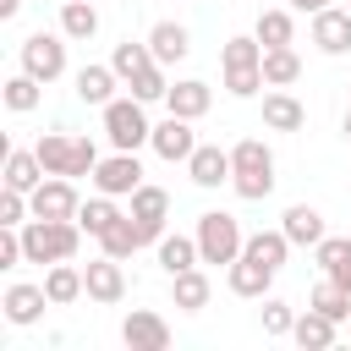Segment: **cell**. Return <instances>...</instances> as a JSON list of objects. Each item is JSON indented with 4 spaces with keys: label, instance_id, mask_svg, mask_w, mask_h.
I'll return each mask as SVG.
<instances>
[{
    "label": "cell",
    "instance_id": "1",
    "mask_svg": "<svg viewBox=\"0 0 351 351\" xmlns=\"http://www.w3.org/2000/svg\"><path fill=\"white\" fill-rule=\"evenodd\" d=\"M230 186H236V197H247V203H263V197L274 192V154H269L263 137H241V143L230 148Z\"/></svg>",
    "mask_w": 351,
    "mask_h": 351
},
{
    "label": "cell",
    "instance_id": "2",
    "mask_svg": "<svg viewBox=\"0 0 351 351\" xmlns=\"http://www.w3.org/2000/svg\"><path fill=\"white\" fill-rule=\"evenodd\" d=\"M82 225L77 219H27L22 225V252H27V263H66V258H77V247H82Z\"/></svg>",
    "mask_w": 351,
    "mask_h": 351
},
{
    "label": "cell",
    "instance_id": "3",
    "mask_svg": "<svg viewBox=\"0 0 351 351\" xmlns=\"http://www.w3.org/2000/svg\"><path fill=\"white\" fill-rule=\"evenodd\" d=\"M197 252H203V263H236L241 258V247H247V236H241V225H236V214H225V208H208V214H197Z\"/></svg>",
    "mask_w": 351,
    "mask_h": 351
},
{
    "label": "cell",
    "instance_id": "4",
    "mask_svg": "<svg viewBox=\"0 0 351 351\" xmlns=\"http://www.w3.org/2000/svg\"><path fill=\"white\" fill-rule=\"evenodd\" d=\"M104 137H110L115 148L137 154V148L154 137V126H148V115H143V99H110V104H104Z\"/></svg>",
    "mask_w": 351,
    "mask_h": 351
},
{
    "label": "cell",
    "instance_id": "5",
    "mask_svg": "<svg viewBox=\"0 0 351 351\" xmlns=\"http://www.w3.org/2000/svg\"><path fill=\"white\" fill-rule=\"evenodd\" d=\"M22 71L38 77V82H55L66 71V33H27L22 38Z\"/></svg>",
    "mask_w": 351,
    "mask_h": 351
},
{
    "label": "cell",
    "instance_id": "6",
    "mask_svg": "<svg viewBox=\"0 0 351 351\" xmlns=\"http://www.w3.org/2000/svg\"><path fill=\"white\" fill-rule=\"evenodd\" d=\"M27 203H33V214H38V219H77V208H82V197H77L71 176H44V181L27 192Z\"/></svg>",
    "mask_w": 351,
    "mask_h": 351
},
{
    "label": "cell",
    "instance_id": "7",
    "mask_svg": "<svg viewBox=\"0 0 351 351\" xmlns=\"http://www.w3.org/2000/svg\"><path fill=\"white\" fill-rule=\"evenodd\" d=\"M93 186H99V192H110V197H132V192L143 186V165H137V154L115 148L110 159H99V170H93Z\"/></svg>",
    "mask_w": 351,
    "mask_h": 351
},
{
    "label": "cell",
    "instance_id": "8",
    "mask_svg": "<svg viewBox=\"0 0 351 351\" xmlns=\"http://www.w3.org/2000/svg\"><path fill=\"white\" fill-rule=\"evenodd\" d=\"M165 214H170V192L143 181V186L132 192V219H137V230H143V247H148V241L159 247V236H165Z\"/></svg>",
    "mask_w": 351,
    "mask_h": 351
},
{
    "label": "cell",
    "instance_id": "9",
    "mask_svg": "<svg viewBox=\"0 0 351 351\" xmlns=\"http://www.w3.org/2000/svg\"><path fill=\"white\" fill-rule=\"evenodd\" d=\"M121 340H126L132 351H165V346H170V324H165L159 313H148V307H132V313L121 318Z\"/></svg>",
    "mask_w": 351,
    "mask_h": 351
},
{
    "label": "cell",
    "instance_id": "10",
    "mask_svg": "<svg viewBox=\"0 0 351 351\" xmlns=\"http://www.w3.org/2000/svg\"><path fill=\"white\" fill-rule=\"evenodd\" d=\"M148 148H154L159 159H170V165H176V159L186 165V159H192V148H197V137H192V121H186V115H165V121L154 126Z\"/></svg>",
    "mask_w": 351,
    "mask_h": 351
},
{
    "label": "cell",
    "instance_id": "11",
    "mask_svg": "<svg viewBox=\"0 0 351 351\" xmlns=\"http://www.w3.org/2000/svg\"><path fill=\"white\" fill-rule=\"evenodd\" d=\"M82 280H88V296H93V302H104V307H115V302L126 296V274H121V258H110V252H99V258L82 269Z\"/></svg>",
    "mask_w": 351,
    "mask_h": 351
},
{
    "label": "cell",
    "instance_id": "12",
    "mask_svg": "<svg viewBox=\"0 0 351 351\" xmlns=\"http://www.w3.org/2000/svg\"><path fill=\"white\" fill-rule=\"evenodd\" d=\"M186 176H192V186L214 192V186H225V181H230V154H225V148H214V143H197V148H192V159H186Z\"/></svg>",
    "mask_w": 351,
    "mask_h": 351
},
{
    "label": "cell",
    "instance_id": "13",
    "mask_svg": "<svg viewBox=\"0 0 351 351\" xmlns=\"http://www.w3.org/2000/svg\"><path fill=\"white\" fill-rule=\"evenodd\" d=\"M0 307H5V318H11V324H22V329H27V324H38V318H44V307H55V302H49V291H44V285H22V280H16V285H5Z\"/></svg>",
    "mask_w": 351,
    "mask_h": 351
},
{
    "label": "cell",
    "instance_id": "14",
    "mask_svg": "<svg viewBox=\"0 0 351 351\" xmlns=\"http://www.w3.org/2000/svg\"><path fill=\"white\" fill-rule=\"evenodd\" d=\"M313 44L324 55H346L351 49V11H335V5L313 11Z\"/></svg>",
    "mask_w": 351,
    "mask_h": 351
},
{
    "label": "cell",
    "instance_id": "15",
    "mask_svg": "<svg viewBox=\"0 0 351 351\" xmlns=\"http://www.w3.org/2000/svg\"><path fill=\"white\" fill-rule=\"evenodd\" d=\"M208 104H214V93H208V82H197V77H181V82H170V93H165V110H170V115H186V121H203Z\"/></svg>",
    "mask_w": 351,
    "mask_h": 351
},
{
    "label": "cell",
    "instance_id": "16",
    "mask_svg": "<svg viewBox=\"0 0 351 351\" xmlns=\"http://www.w3.org/2000/svg\"><path fill=\"white\" fill-rule=\"evenodd\" d=\"M280 230L291 236V247H318L329 230H324V214L313 208V203H291L285 214H280Z\"/></svg>",
    "mask_w": 351,
    "mask_h": 351
},
{
    "label": "cell",
    "instance_id": "17",
    "mask_svg": "<svg viewBox=\"0 0 351 351\" xmlns=\"http://www.w3.org/2000/svg\"><path fill=\"white\" fill-rule=\"evenodd\" d=\"M225 285H230L236 296H269V285H274V269L241 252L236 263H225Z\"/></svg>",
    "mask_w": 351,
    "mask_h": 351
},
{
    "label": "cell",
    "instance_id": "18",
    "mask_svg": "<svg viewBox=\"0 0 351 351\" xmlns=\"http://www.w3.org/2000/svg\"><path fill=\"white\" fill-rule=\"evenodd\" d=\"M148 49H154L159 66H176V60L192 55V33H186L181 22H154V27H148Z\"/></svg>",
    "mask_w": 351,
    "mask_h": 351
},
{
    "label": "cell",
    "instance_id": "19",
    "mask_svg": "<svg viewBox=\"0 0 351 351\" xmlns=\"http://www.w3.org/2000/svg\"><path fill=\"white\" fill-rule=\"evenodd\" d=\"M263 126H269V132H302V126H307V110H302V99H291L285 88L263 93Z\"/></svg>",
    "mask_w": 351,
    "mask_h": 351
},
{
    "label": "cell",
    "instance_id": "20",
    "mask_svg": "<svg viewBox=\"0 0 351 351\" xmlns=\"http://www.w3.org/2000/svg\"><path fill=\"white\" fill-rule=\"evenodd\" d=\"M335 335H340V324H335L329 313H318V307H307V313L296 318V329H291V340H296L302 351H329Z\"/></svg>",
    "mask_w": 351,
    "mask_h": 351
},
{
    "label": "cell",
    "instance_id": "21",
    "mask_svg": "<svg viewBox=\"0 0 351 351\" xmlns=\"http://www.w3.org/2000/svg\"><path fill=\"white\" fill-rule=\"evenodd\" d=\"M208 274L203 269H181V274H170V296H176V307L181 313H203L208 307Z\"/></svg>",
    "mask_w": 351,
    "mask_h": 351
},
{
    "label": "cell",
    "instance_id": "22",
    "mask_svg": "<svg viewBox=\"0 0 351 351\" xmlns=\"http://www.w3.org/2000/svg\"><path fill=\"white\" fill-rule=\"evenodd\" d=\"M115 82H121V77H115V66H82V71H77V99L104 110V104L115 99Z\"/></svg>",
    "mask_w": 351,
    "mask_h": 351
},
{
    "label": "cell",
    "instance_id": "23",
    "mask_svg": "<svg viewBox=\"0 0 351 351\" xmlns=\"http://www.w3.org/2000/svg\"><path fill=\"white\" fill-rule=\"evenodd\" d=\"M44 176H49V170H44V159H38V154H27V148H5V186L33 192Z\"/></svg>",
    "mask_w": 351,
    "mask_h": 351
},
{
    "label": "cell",
    "instance_id": "24",
    "mask_svg": "<svg viewBox=\"0 0 351 351\" xmlns=\"http://www.w3.org/2000/svg\"><path fill=\"white\" fill-rule=\"evenodd\" d=\"M44 291H49V302H55V307H71V302L88 291V280H82V269H71V258H66V263H49Z\"/></svg>",
    "mask_w": 351,
    "mask_h": 351
},
{
    "label": "cell",
    "instance_id": "25",
    "mask_svg": "<svg viewBox=\"0 0 351 351\" xmlns=\"http://www.w3.org/2000/svg\"><path fill=\"white\" fill-rule=\"evenodd\" d=\"M60 33L77 38V44H88V38L99 33V11H93V0H60Z\"/></svg>",
    "mask_w": 351,
    "mask_h": 351
},
{
    "label": "cell",
    "instance_id": "26",
    "mask_svg": "<svg viewBox=\"0 0 351 351\" xmlns=\"http://www.w3.org/2000/svg\"><path fill=\"white\" fill-rule=\"evenodd\" d=\"M33 154L44 159V170H49V176H71V154H77V137H66V132H44V137L33 143Z\"/></svg>",
    "mask_w": 351,
    "mask_h": 351
},
{
    "label": "cell",
    "instance_id": "27",
    "mask_svg": "<svg viewBox=\"0 0 351 351\" xmlns=\"http://www.w3.org/2000/svg\"><path fill=\"white\" fill-rule=\"evenodd\" d=\"M247 258H258V263H269L274 274L285 269V258H291V236L285 230H258V236H247V247H241Z\"/></svg>",
    "mask_w": 351,
    "mask_h": 351
},
{
    "label": "cell",
    "instance_id": "28",
    "mask_svg": "<svg viewBox=\"0 0 351 351\" xmlns=\"http://www.w3.org/2000/svg\"><path fill=\"white\" fill-rule=\"evenodd\" d=\"M203 252H197V236H159V269L165 274H181V269H197Z\"/></svg>",
    "mask_w": 351,
    "mask_h": 351
},
{
    "label": "cell",
    "instance_id": "29",
    "mask_svg": "<svg viewBox=\"0 0 351 351\" xmlns=\"http://www.w3.org/2000/svg\"><path fill=\"white\" fill-rule=\"evenodd\" d=\"M307 307H318V313H329L335 324H351V291H346V285H335L329 274H324V280H318V285L307 291Z\"/></svg>",
    "mask_w": 351,
    "mask_h": 351
},
{
    "label": "cell",
    "instance_id": "30",
    "mask_svg": "<svg viewBox=\"0 0 351 351\" xmlns=\"http://www.w3.org/2000/svg\"><path fill=\"white\" fill-rule=\"evenodd\" d=\"M137 247H143V230H137V219H132V214H121V219L99 236V252H110V258H121V263H126Z\"/></svg>",
    "mask_w": 351,
    "mask_h": 351
},
{
    "label": "cell",
    "instance_id": "31",
    "mask_svg": "<svg viewBox=\"0 0 351 351\" xmlns=\"http://www.w3.org/2000/svg\"><path fill=\"white\" fill-rule=\"evenodd\" d=\"M296 77H302V60H296V49H291V44L263 49V82H269V88H291Z\"/></svg>",
    "mask_w": 351,
    "mask_h": 351
},
{
    "label": "cell",
    "instance_id": "32",
    "mask_svg": "<svg viewBox=\"0 0 351 351\" xmlns=\"http://www.w3.org/2000/svg\"><path fill=\"white\" fill-rule=\"evenodd\" d=\"M115 219H121V208H115V197H110V192H99V197H88V203L77 208V225H82L93 241H99V236H104Z\"/></svg>",
    "mask_w": 351,
    "mask_h": 351
},
{
    "label": "cell",
    "instance_id": "33",
    "mask_svg": "<svg viewBox=\"0 0 351 351\" xmlns=\"http://www.w3.org/2000/svg\"><path fill=\"white\" fill-rule=\"evenodd\" d=\"M252 38H258L263 49H280V44H291V38H296V22H291V11H258V27H252Z\"/></svg>",
    "mask_w": 351,
    "mask_h": 351
},
{
    "label": "cell",
    "instance_id": "34",
    "mask_svg": "<svg viewBox=\"0 0 351 351\" xmlns=\"http://www.w3.org/2000/svg\"><path fill=\"white\" fill-rule=\"evenodd\" d=\"M148 60H154L148 38H143V44H132V38H126V44H115V55H110V66H115V77H121V82H132V77H137Z\"/></svg>",
    "mask_w": 351,
    "mask_h": 351
},
{
    "label": "cell",
    "instance_id": "35",
    "mask_svg": "<svg viewBox=\"0 0 351 351\" xmlns=\"http://www.w3.org/2000/svg\"><path fill=\"white\" fill-rule=\"evenodd\" d=\"M126 88H132V99L154 104V99H165V93H170V77H165V66H159V60H148V66H143V71H137Z\"/></svg>",
    "mask_w": 351,
    "mask_h": 351
},
{
    "label": "cell",
    "instance_id": "36",
    "mask_svg": "<svg viewBox=\"0 0 351 351\" xmlns=\"http://www.w3.org/2000/svg\"><path fill=\"white\" fill-rule=\"evenodd\" d=\"M38 88H44L38 77H27V71H16V77H11L5 88H0V93H5V110H16V115H27V110H38Z\"/></svg>",
    "mask_w": 351,
    "mask_h": 351
},
{
    "label": "cell",
    "instance_id": "37",
    "mask_svg": "<svg viewBox=\"0 0 351 351\" xmlns=\"http://www.w3.org/2000/svg\"><path fill=\"white\" fill-rule=\"evenodd\" d=\"M219 66H225V71H236V66H263V44H258V38H225Z\"/></svg>",
    "mask_w": 351,
    "mask_h": 351
},
{
    "label": "cell",
    "instance_id": "38",
    "mask_svg": "<svg viewBox=\"0 0 351 351\" xmlns=\"http://www.w3.org/2000/svg\"><path fill=\"white\" fill-rule=\"evenodd\" d=\"M258 88H269V82H263V66H236V71H225V93H230V99H258Z\"/></svg>",
    "mask_w": 351,
    "mask_h": 351
},
{
    "label": "cell",
    "instance_id": "39",
    "mask_svg": "<svg viewBox=\"0 0 351 351\" xmlns=\"http://www.w3.org/2000/svg\"><path fill=\"white\" fill-rule=\"evenodd\" d=\"M296 329V313H291V302H280V296H263V335H291Z\"/></svg>",
    "mask_w": 351,
    "mask_h": 351
},
{
    "label": "cell",
    "instance_id": "40",
    "mask_svg": "<svg viewBox=\"0 0 351 351\" xmlns=\"http://www.w3.org/2000/svg\"><path fill=\"white\" fill-rule=\"evenodd\" d=\"M313 258H318V269L329 274V269H340L346 258H351V236H324L318 247H313Z\"/></svg>",
    "mask_w": 351,
    "mask_h": 351
},
{
    "label": "cell",
    "instance_id": "41",
    "mask_svg": "<svg viewBox=\"0 0 351 351\" xmlns=\"http://www.w3.org/2000/svg\"><path fill=\"white\" fill-rule=\"evenodd\" d=\"M329 280H335V285H346V291H351V258H346V263H340V269H329Z\"/></svg>",
    "mask_w": 351,
    "mask_h": 351
},
{
    "label": "cell",
    "instance_id": "42",
    "mask_svg": "<svg viewBox=\"0 0 351 351\" xmlns=\"http://www.w3.org/2000/svg\"><path fill=\"white\" fill-rule=\"evenodd\" d=\"M16 11H22V0H0V22H11Z\"/></svg>",
    "mask_w": 351,
    "mask_h": 351
},
{
    "label": "cell",
    "instance_id": "43",
    "mask_svg": "<svg viewBox=\"0 0 351 351\" xmlns=\"http://www.w3.org/2000/svg\"><path fill=\"white\" fill-rule=\"evenodd\" d=\"M291 5H296V11H324L329 0H291Z\"/></svg>",
    "mask_w": 351,
    "mask_h": 351
},
{
    "label": "cell",
    "instance_id": "44",
    "mask_svg": "<svg viewBox=\"0 0 351 351\" xmlns=\"http://www.w3.org/2000/svg\"><path fill=\"white\" fill-rule=\"evenodd\" d=\"M346 137H351V110H346Z\"/></svg>",
    "mask_w": 351,
    "mask_h": 351
},
{
    "label": "cell",
    "instance_id": "45",
    "mask_svg": "<svg viewBox=\"0 0 351 351\" xmlns=\"http://www.w3.org/2000/svg\"><path fill=\"white\" fill-rule=\"evenodd\" d=\"M346 11H351V5H346Z\"/></svg>",
    "mask_w": 351,
    "mask_h": 351
}]
</instances>
